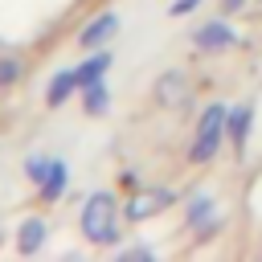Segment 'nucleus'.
<instances>
[{
	"mask_svg": "<svg viewBox=\"0 0 262 262\" xmlns=\"http://www.w3.org/2000/svg\"><path fill=\"white\" fill-rule=\"evenodd\" d=\"M172 205H176V192H172V188H139V192L127 196L123 217H127V221H147V217H156V213H164V209H172Z\"/></svg>",
	"mask_w": 262,
	"mask_h": 262,
	"instance_id": "3",
	"label": "nucleus"
},
{
	"mask_svg": "<svg viewBox=\"0 0 262 262\" xmlns=\"http://www.w3.org/2000/svg\"><path fill=\"white\" fill-rule=\"evenodd\" d=\"M242 37L233 33V25H225V20H205L196 33H192V45L196 49H205V53H221V49H233Z\"/></svg>",
	"mask_w": 262,
	"mask_h": 262,
	"instance_id": "4",
	"label": "nucleus"
},
{
	"mask_svg": "<svg viewBox=\"0 0 262 262\" xmlns=\"http://www.w3.org/2000/svg\"><path fill=\"white\" fill-rule=\"evenodd\" d=\"M66 184H70V168H66V160H53V172L41 184V201H57L66 192Z\"/></svg>",
	"mask_w": 262,
	"mask_h": 262,
	"instance_id": "13",
	"label": "nucleus"
},
{
	"mask_svg": "<svg viewBox=\"0 0 262 262\" xmlns=\"http://www.w3.org/2000/svg\"><path fill=\"white\" fill-rule=\"evenodd\" d=\"M127 258H151V250L147 246H135V250H127Z\"/></svg>",
	"mask_w": 262,
	"mask_h": 262,
	"instance_id": "18",
	"label": "nucleus"
},
{
	"mask_svg": "<svg viewBox=\"0 0 262 262\" xmlns=\"http://www.w3.org/2000/svg\"><path fill=\"white\" fill-rule=\"evenodd\" d=\"M250 127H254V106H250V102H242V106H229V143H233V151H237V156L246 151Z\"/></svg>",
	"mask_w": 262,
	"mask_h": 262,
	"instance_id": "7",
	"label": "nucleus"
},
{
	"mask_svg": "<svg viewBox=\"0 0 262 262\" xmlns=\"http://www.w3.org/2000/svg\"><path fill=\"white\" fill-rule=\"evenodd\" d=\"M106 70H111V53L106 49H98V53H90L82 66H78V86H90V82H102L106 78Z\"/></svg>",
	"mask_w": 262,
	"mask_h": 262,
	"instance_id": "10",
	"label": "nucleus"
},
{
	"mask_svg": "<svg viewBox=\"0 0 262 262\" xmlns=\"http://www.w3.org/2000/svg\"><path fill=\"white\" fill-rule=\"evenodd\" d=\"M115 33H119V16H115V12H102V16H94V20L78 33V45H82V49H102Z\"/></svg>",
	"mask_w": 262,
	"mask_h": 262,
	"instance_id": "6",
	"label": "nucleus"
},
{
	"mask_svg": "<svg viewBox=\"0 0 262 262\" xmlns=\"http://www.w3.org/2000/svg\"><path fill=\"white\" fill-rule=\"evenodd\" d=\"M49 172H53V160H49V156H29V160H25V176H29L37 188L45 184V176H49Z\"/></svg>",
	"mask_w": 262,
	"mask_h": 262,
	"instance_id": "14",
	"label": "nucleus"
},
{
	"mask_svg": "<svg viewBox=\"0 0 262 262\" xmlns=\"http://www.w3.org/2000/svg\"><path fill=\"white\" fill-rule=\"evenodd\" d=\"M20 70H25V66H20L16 57H0V86H12V82L20 78Z\"/></svg>",
	"mask_w": 262,
	"mask_h": 262,
	"instance_id": "15",
	"label": "nucleus"
},
{
	"mask_svg": "<svg viewBox=\"0 0 262 262\" xmlns=\"http://www.w3.org/2000/svg\"><path fill=\"white\" fill-rule=\"evenodd\" d=\"M225 139H229V106L221 98H213L196 119V131H192V143H188V164H196V168L213 164Z\"/></svg>",
	"mask_w": 262,
	"mask_h": 262,
	"instance_id": "1",
	"label": "nucleus"
},
{
	"mask_svg": "<svg viewBox=\"0 0 262 262\" xmlns=\"http://www.w3.org/2000/svg\"><path fill=\"white\" fill-rule=\"evenodd\" d=\"M45 221L41 217H29V221H20V229H16V250L20 254H37L41 246H45Z\"/></svg>",
	"mask_w": 262,
	"mask_h": 262,
	"instance_id": "8",
	"label": "nucleus"
},
{
	"mask_svg": "<svg viewBox=\"0 0 262 262\" xmlns=\"http://www.w3.org/2000/svg\"><path fill=\"white\" fill-rule=\"evenodd\" d=\"M74 90H82V86H78V70H61V74H53V82H49V90H45V102H49V106H61Z\"/></svg>",
	"mask_w": 262,
	"mask_h": 262,
	"instance_id": "9",
	"label": "nucleus"
},
{
	"mask_svg": "<svg viewBox=\"0 0 262 262\" xmlns=\"http://www.w3.org/2000/svg\"><path fill=\"white\" fill-rule=\"evenodd\" d=\"M151 98H156L160 106H168V111L184 106V102H188V78H184L180 70L160 74V78H156V86H151Z\"/></svg>",
	"mask_w": 262,
	"mask_h": 262,
	"instance_id": "5",
	"label": "nucleus"
},
{
	"mask_svg": "<svg viewBox=\"0 0 262 262\" xmlns=\"http://www.w3.org/2000/svg\"><path fill=\"white\" fill-rule=\"evenodd\" d=\"M209 217H217V213H213V196H209V192H196V196L184 205V225H188V229H201Z\"/></svg>",
	"mask_w": 262,
	"mask_h": 262,
	"instance_id": "11",
	"label": "nucleus"
},
{
	"mask_svg": "<svg viewBox=\"0 0 262 262\" xmlns=\"http://www.w3.org/2000/svg\"><path fill=\"white\" fill-rule=\"evenodd\" d=\"M221 8H225V12H242V8H246V0H221Z\"/></svg>",
	"mask_w": 262,
	"mask_h": 262,
	"instance_id": "17",
	"label": "nucleus"
},
{
	"mask_svg": "<svg viewBox=\"0 0 262 262\" xmlns=\"http://www.w3.org/2000/svg\"><path fill=\"white\" fill-rule=\"evenodd\" d=\"M82 106H86V115H106V106H111V90H106V82H90V86H82Z\"/></svg>",
	"mask_w": 262,
	"mask_h": 262,
	"instance_id": "12",
	"label": "nucleus"
},
{
	"mask_svg": "<svg viewBox=\"0 0 262 262\" xmlns=\"http://www.w3.org/2000/svg\"><path fill=\"white\" fill-rule=\"evenodd\" d=\"M119 221H123V209H119V201H115L111 192H94V196H86L82 217H78L82 237H86L90 246H115V242L123 237Z\"/></svg>",
	"mask_w": 262,
	"mask_h": 262,
	"instance_id": "2",
	"label": "nucleus"
},
{
	"mask_svg": "<svg viewBox=\"0 0 262 262\" xmlns=\"http://www.w3.org/2000/svg\"><path fill=\"white\" fill-rule=\"evenodd\" d=\"M196 8H201V0H172L168 12H172V16H188V12H196Z\"/></svg>",
	"mask_w": 262,
	"mask_h": 262,
	"instance_id": "16",
	"label": "nucleus"
}]
</instances>
